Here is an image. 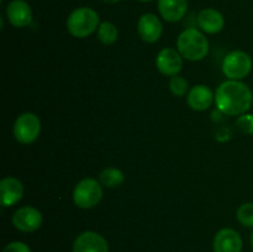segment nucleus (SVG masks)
I'll return each mask as SVG.
<instances>
[{
    "mask_svg": "<svg viewBox=\"0 0 253 252\" xmlns=\"http://www.w3.org/2000/svg\"><path fill=\"white\" fill-rule=\"evenodd\" d=\"M242 239L234 229H221L214 237V252H241Z\"/></svg>",
    "mask_w": 253,
    "mask_h": 252,
    "instance_id": "obj_11",
    "label": "nucleus"
},
{
    "mask_svg": "<svg viewBox=\"0 0 253 252\" xmlns=\"http://www.w3.org/2000/svg\"><path fill=\"white\" fill-rule=\"evenodd\" d=\"M12 224L19 231L35 232L41 227L42 214L35 207H21L12 215Z\"/></svg>",
    "mask_w": 253,
    "mask_h": 252,
    "instance_id": "obj_7",
    "label": "nucleus"
},
{
    "mask_svg": "<svg viewBox=\"0 0 253 252\" xmlns=\"http://www.w3.org/2000/svg\"><path fill=\"white\" fill-rule=\"evenodd\" d=\"M104 2H106V4H116V2H119L120 0H103Z\"/></svg>",
    "mask_w": 253,
    "mask_h": 252,
    "instance_id": "obj_23",
    "label": "nucleus"
},
{
    "mask_svg": "<svg viewBox=\"0 0 253 252\" xmlns=\"http://www.w3.org/2000/svg\"><path fill=\"white\" fill-rule=\"evenodd\" d=\"M236 217L240 224L246 227H253V203H244L237 209Z\"/></svg>",
    "mask_w": 253,
    "mask_h": 252,
    "instance_id": "obj_20",
    "label": "nucleus"
},
{
    "mask_svg": "<svg viewBox=\"0 0 253 252\" xmlns=\"http://www.w3.org/2000/svg\"><path fill=\"white\" fill-rule=\"evenodd\" d=\"M177 48L183 58L192 62H198L208 56L209 41L199 30L187 29L178 37Z\"/></svg>",
    "mask_w": 253,
    "mask_h": 252,
    "instance_id": "obj_2",
    "label": "nucleus"
},
{
    "mask_svg": "<svg viewBox=\"0 0 253 252\" xmlns=\"http://www.w3.org/2000/svg\"><path fill=\"white\" fill-rule=\"evenodd\" d=\"M252 58L244 51H232L222 61V72L231 81H241L252 71Z\"/></svg>",
    "mask_w": 253,
    "mask_h": 252,
    "instance_id": "obj_5",
    "label": "nucleus"
},
{
    "mask_svg": "<svg viewBox=\"0 0 253 252\" xmlns=\"http://www.w3.org/2000/svg\"><path fill=\"white\" fill-rule=\"evenodd\" d=\"M137 32L141 39L147 43H155L161 39L163 26L155 14H143L137 22Z\"/></svg>",
    "mask_w": 253,
    "mask_h": 252,
    "instance_id": "obj_10",
    "label": "nucleus"
},
{
    "mask_svg": "<svg viewBox=\"0 0 253 252\" xmlns=\"http://www.w3.org/2000/svg\"><path fill=\"white\" fill-rule=\"evenodd\" d=\"M41 133V121L34 113H24L17 116L14 124V136L17 142L31 145Z\"/></svg>",
    "mask_w": 253,
    "mask_h": 252,
    "instance_id": "obj_6",
    "label": "nucleus"
},
{
    "mask_svg": "<svg viewBox=\"0 0 253 252\" xmlns=\"http://www.w3.org/2000/svg\"><path fill=\"white\" fill-rule=\"evenodd\" d=\"M2 252H31L30 247L27 246L26 244L20 241H14L7 244L6 246L4 247Z\"/></svg>",
    "mask_w": 253,
    "mask_h": 252,
    "instance_id": "obj_22",
    "label": "nucleus"
},
{
    "mask_svg": "<svg viewBox=\"0 0 253 252\" xmlns=\"http://www.w3.org/2000/svg\"><path fill=\"white\" fill-rule=\"evenodd\" d=\"M99 182L101 183L103 187L106 188L120 187L125 182V174L119 168L108 167L100 172V174H99Z\"/></svg>",
    "mask_w": 253,
    "mask_h": 252,
    "instance_id": "obj_17",
    "label": "nucleus"
},
{
    "mask_svg": "<svg viewBox=\"0 0 253 252\" xmlns=\"http://www.w3.org/2000/svg\"><path fill=\"white\" fill-rule=\"evenodd\" d=\"M156 67L163 76H178L183 68L182 54L178 52V49L163 48L156 57Z\"/></svg>",
    "mask_w": 253,
    "mask_h": 252,
    "instance_id": "obj_8",
    "label": "nucleus"
},
{
    "mask_svg": "<svg viewBox=\"0 0 253 252\" xmlns=\"http://www.w3.org/2000/svg\"><path fill=\"white\" fill-rule=\"evenodd\" d=\"M24 185L15 177L2 178L0 182V197L2 207H12L22 199Z\"/></svg>",
    "mask_w": 253,
    "mask_h": 252,
    "instance_id": "obj_13",
    "label": "nucleus"
},
{
    "mask_svg": "<svg viewBox=\"0 0 253 252\" xmlns=\"http://www.w3.org/2000/svg\"><path fill=\"white\" fill-rule=\"evenodd\" d=\"M103 185L94 178L79 180L73 190V202L81 209H93L103 199Z\"/></svg>",
    "mask_w": 253,
    "mask_h": 252,
    "instance_id": "obj_4",
    "label": "nucleus"
},
{
    "mask_svg": "<svg viewBox=\"0 0 253 252\" xmlns=\"http://www.w3.org/2000/svg\"><path fill=\"white\" fill-rule=\"evenodd\" d=\"M169 89L172 91L173 95L175 96H184L189 93V85H188V82L184 77L182 76H174L170 78L169 81Z\"/></svg>",
    "mask_w": 253,
    "mask_h": 252,
    "instance_id": "obj_19",
    "label": "nucleus"
},
{
    "mask_svg": "<svg viewBox=\"0 0 253 252\" xmlns=\"http://www.w3.org/2000/svg\"><path fill=\"white\" fill-rule=\"evenodd\" d=\"M6 16L15 27H26L32 21V10L25 0H12L6 7Z\"/></svg>",
    "mask_w": 253,
    "mask_h": 252,
    "instance_id": "obj_12",
    "label": "nucleus"
},
{
    "mask_svg": "<svg viewBox=\"0 0 253 252\" xmlns=\"http://www.w3.org/2000/svg\"><path fill=\"white\" fill-rule=\"evenodd\" d=\"M253 94L250 86L241 81L224 82L215 93L217 110L227 116H240L251 109Z\"/></svg>",
    "mask_w": 253,
    "mask_h": 252,
    "instance_id": "obj_1",
    "label": "nucleus"
},
{
    "mask_svg": "<svg viewBox=\"0 0 253 252\" xmlns=\"http://www.w3.org/2000/svg\"><path fill=\"white\" fill-rule=\"evenodd\" d=\"M212 101H215V95L211 89L204 84H198L190 88L187 96V103L193 110L204 111L211 106Z\"/></svg>",
    "mask_w": 253,
    "mask_h": 252,
    "instance_id": "obj_14",
    "label": "nucleus"
},
{
    "mask_svg": "<svg viewBox=\"0 0 253 252\" xmlns=\"http://www.w3.org/2000/svg\"><path fill=\"white\" fill-rule=\"evenodd\" d=\"M198 25L204 32L210 35L219 34L225 26V19L215 9H204L198 15Z\"/></svg>",
    "mask_w": 253,
    "mask_h": 252,
    "instance_id": "obj_16",
    "label": "nucleus"
},
{
    "mask_svg": "<svg viewBox=\"0 0 253 252\" xmlns=\"http://www.w3.org/2000/svg\"><path fill=\"white\" fill-rule=\"evenodd\" d=\"M188 10L187 0H158V11L168 22H177L184 17Z\"/></svg>",
    "mask_w": 253,
    "mask_h": 252,
    "instance_id": "obj_15",
    "label": "nucleus"
},
{
    "mask_svg": "<svg viewBox=\"0 0 253 252\" xmlns=\"http://www.w3.org/2000/svg\"><path fill=\"white\" fill-rule=\"evenodd\" d=\"M73 252H109V244L98 232L84 231L74 240Z\"/></svg>",
    "mask_w": 253,
    "mask_h": 252,
    "instance_id": "obj_9",
    "label": "nucleus"
},
{
    "mask_svg": "<svg viewBox=\"0 0 253 252\" xmlns=\"http://www.w3.org/2000/svg\"><path fill=\"white\" fill-rule=\"evenodd\" d=\"M99 15L90 7H78L69 14L67 30L76 39H85L99 27Z\"/></svg>",
    "mask_w": 253,
    "mask_h": 252,
    "instance_id": "obj_3",
    "label": "nucleus"
},
{
    "mask_svg": "<svg viewBox=\"0 0 253 252\" xmlns=\"http://www.w3.org/2000/svg\"><path fill=\"white\" fill-rule=\"evenodd\" d=\"M138 1H141V2H148V1H152V0H138Z\"/></svg>",
    "mask_w": 253,
    "mask_h": 252,
    "instance_id": "obj_24",
    "label": "nucleus"
},
{
    "mask_svg": "<svg viewBox=\"0 0 253 252\" xmlns=\"http://www.w3.org/2000/svg\"><path fill=\"white\" fill-rule=\"evenodd\" d=\"M251 244H252V249H253V234H252V237H251Z\"/></svg>",
    "mask_w": 253,
    "mask_h": 252,
    "instance_id": "obj_25",
    "label": "nucleus"
},
{
    "mask_svg": "<svg viewBox=\"0 0 253 252\" xmlns=\"http://www.w3.org/2000/svg\"><path fill=\"white\" fill-rule=\"evenodd\" d=\"M118 37H119V31L113 22L104 21L99 25L98 39L101 43L106 44V46H109V44H113V43H115L116 40H118Z\"/></svg>",
    "mask_w": 253,
    "mask_h": 252,
    "instance_id": "obj_18",
    "label": "nucleus"
},
{
    "mask_svg": "<svg viewBox=\"0 0 253 252\" xmlns=\"http://www.w3.org/2000/svg\"><path fill=\"white\" fill-rule=\"evenodd\" d=\"M236 126L245 135H253V114H242L237 118Z\"/></svg>",
    "mask_w": 253,
    "mask_h": 252,
    "instance_id": "obj_21",
    "label": "nucleus"
}]
</instances>
